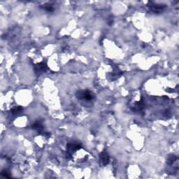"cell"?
Masks as SVG:
<instances>
[{
  "mask_svg": "<svg viewBox=\"0 0 179 179\" xmlns=\"http://www.w3.org/2000/svg\"><path fill=\"white\" fill-rule=\"evenodd\" d=\"M76 97L81 100L90 101L94 98V95L89 90H78L76 92Z\"/></svg>",
  "mask_w": 179,
  "mask_h": 179,
  "instance_id": "6da1fadb",
  "label": "cell"
},
{
  "mask_svg": "<svg viewBox=\"0 0 179 179\" xmlns=\"http://www.w3.org/2000/svg\"><path fill=\"white\" fill-rule=\"evenodd\" d=\"M148 6L150 8V11L156 13H160L166 8V5H164V4H156L151 2H149Z\"/></svg>",
  "mask_w": 179,
  "mask_h": 179,
  "instance_id": "7a4b0ae2",
  "label": "cell"
},
{
  "mask_svg": "<svg viewBox=\"0 0 179 179\" xmlns=\"http://www.w3.org/2000/svg\"><path fill=\"white\" fill-rule=\"evenodd\" d=\"M48 70V67L45 62H41L34 65V71L37 74H41V73L46 72Z\"/></svg>",
  "mask_w": 179,
  "mask_h": 179,
  "instance_id": "3957f363",
  "label": "cell"
},
{
  "mask_svg": "<svg viewBox=\"0 0 179 179\" xmlns=\"http://www.w3.org/2000/svg\"><path fill=\"white\" fill-rule=\"evenodd\" d=\"M109 156L106 150L102 151L99 155V162L102 166H106L109 162Z\"/></svg>",
  "mask_w": 179,
  "mask_h": 179,
  "instance_id": "277c9868",
  "label": "cell"
},
{
  "mask_svg": "<svg viewBox=\"0 0 179 179\" xmlns=\"http://www.w3.org/2000/svg\"><path fill=\"white\" fill-rule=\"evenodd\" d=\"M82 145L78 143H70L66 145V152L71 154L81 149Z\"/></svg>",
  "mask_w": 179,
  "mask_h": 179,
  "instance_id": "5b68a950",
  "label": "cell"
},
{
  "mask_svg": "<svg viewBox=\"0 0 179 179\" xmlns=\"http://www.w3.org/2000/svg\"><path fill=\"white\" fill-rule=\"evenodd\" d=\"M32 129L34 130L37 131L38 133L41 134L44 131V125H43V123L41 120H38L35 121L32 125Z\"/></svg>",
  "mask_w": 179,
  "mask_h": 179,
  "instance_id": "8992f818",
  "label": "cell"
},
{
  "mask_svg": "<svg viewBox=\"0 0 179 179\" xmlns=\"http://www.w3.org/2000/svg\"><path fill=\"white\" fill-rule=\"evenodd\" d=\"M144 99H141V101H139V102H137L134 104V106H133V108L132 109L133 111L134 112H141L142 110L144 109Z\"/></svg>",
  "mask_w": 179,
  "mask_h": 179,
  "instance_id": "52a82bcc",
  "label": "cell"
},
{
  "mask_svg": "<svg viewBox=\"0 0 179 179\" xmlns=\"http://www.w3.org/2000/svg\"><path fill=\"white\" fill-rule=\"evenodd\" d=\"M178 157L174 156V155H171L169 156L167 158V161H166V164L168 166H173L174 164H175L176 162L178 161Z\"/></svg>",
  "mask_w": 179,
  "mask_h": 179,
  "instance_id": "ba28073f",
  "label": "cell"
},
{
  "mask_svg": "<svg viewBox=\"0 0 179 179\" xmlns=\"http://www.w3.org/2000/svg\"><path fill=\"white\" fill-rule=\"evenodd\" d=\"M23 111V108L21 106H16L11 110V113L13 115H18Z\"/></svg>",
  "mask_w": 179,
  "mask_h": 179,
  "instance_id": "9c48e42d",
  "label": "cell"
},
{
  "mask_svg": "<svg viewBox=\"0 0 179 179\" xmlns=\"http://www.w3.org/2000/svg\"><path fill=\"white\" fill-rule=\"evenodd\" d=\"M42 8L44 9L46 11L50 12V13H51V12L54 11L53 6H52L51 4H45L44 5L42 6Z\"/></svg>",
  "mask_w": 179,
  "mask_h": 179,
  "instance_id": "30bf717a",
  "label": "cell"
},
{
  "mask_svg": "<svg viewBox=\"0 0 179 179\" xmlns=\"http://www.w3.org/2000/svg\"><path fill=\"white\" fill-rule=\"evenodd\" d=\"M1 175L6 178H11V174L7 170H2L1 172Z\"/></svg>",
  "mask_w": 179,
  "mask_h": 179,
  "instance_id": "8fae6325",
  "label": "cell"
}]
</instances>
